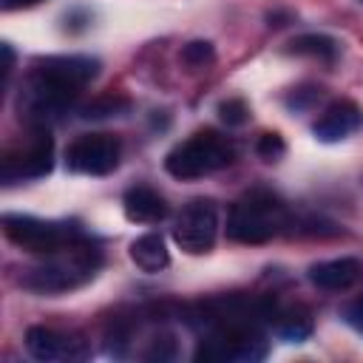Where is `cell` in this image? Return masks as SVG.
Listing matches in <instances>:
<instances>
[{
	"label": "cell",
	"mask_w": 363,
	"mask_h": 363,
	"mask_svg": "<svg viewBox=\"0 0 363 363\" xmlns=\"http://www.w3.org/2000/svg\"><path fill=\"white\" fill-rule=\"evenodd\" d=\"M37 68L43 71H51L57 74L60 79L82 88L85 82H91L96 74H99V62L94 57H82V54H60V57H45V60H37L34 62Z\"/></svg>",
	"instance_id": "13"
},
{
	"label": "cell",
	"mask_w": 363,
	"mask_h": 363,
	"mask_svg": "<svg viewBox=\"0 0 363 363\" xmlns=\"http://www.w3.org/2000/svg\"><path fill=\"white\" fill-rule=\"evenodd\" d=\"M360 128H363V111H360V105L352 102V99H337V102H332L318 116V122L312 125V133L320 142H340V139L357 133Z\"/></svg>",
	"instance_id": "9"
},
{
	"label": "cell",
	"mask_w": 363,
	"mask_h": 363,
	"mask_svg": "<svg viewBox=\"0 0 363 363\" xmlns=\"http://www.w3.org/2000/svg\"><path fill=\"white\" fill-rule=\"evenodd\" d=\"M218 113H221V119L227 122V125H233V128H238V125H244L247 122V116H250V108H247V102L244 99H227V102H221L218 105Z\"/></svg>",
	"instance_id": "19"
},
{
	"label": "cell",
	"mask_w": 363,
	"mask_h": 363,
	"mask_svg": "<svg viewBox=\"0 0 363 363\" xmlns=\"http://www.w3.org/2000/svg\"><path fill=\"white\" fill-rule=\"evenodd\" d=\"M122 210L130 221L136 224H156L167 216V201L147 184H136L125 193L122 199Z\"/></svg>",
	"instance_id": "12"
},
{
	"label": "cell",
	"mask_w": 363,
	"mask_h": 363,
	"mask_svg": "<svg viewBox=\"0 0 363 363\" xmlns=\"http://www.w3.org/2000/svg\"><path fill=\"white\" fill-rule=\"evenodd\" d=\"M343 318H346V323H349L357 335H363V298L346 303V306H343Z\"/></svg>",
	"instance_id": "21"
},
{
	"label": "cell",
	"mask_w": 363,
	"mask_h": 363,
	"mask_svg": "<svg viewBox=\"0 0 363 363\" xmlns=\"http://www.w3.org/2000/svg\"><path fill=\"white\" fill-rule=\"evenodd\" d=\"M357 3H360V6H363V0H357Z\"/></svg>",
	"instance_id": "24"
},
{
	"label": "cell",
	"mask_w": 363,
	"mask_h": 363,
	"mask_svg": "<svg viewBox=\"0 0 363 363\" xmlns=\"http://www.w3.org/2000/svg\"><path fill=\"white\" fill-rule=\"evenodd\" d=\"M213 57L216 54H213V45L207 40H193L182 48V62L190 65V68H204V65L213 62Z\"/></svg>",
	"instance_id": "18"
},
{
	"label": "cell",
	"mask_w": 363,
	"mask_h": 363,
	"mask_svg": "<svg viewBox=\"0 0 363 363\" xmlns=\"http://www.w3.org/2000/svg\"><path fill=\"white\" fill-rule=\"evenodd\" d=\"M99 250L91 247L88 241L77 238L71 244H65L62 250L45 255V261L23 269L20 284L31 292H43V295H57V292H68L82 286L85 281H91L99 269Z\"/></svg>",
	"instance_id": "1"
},
{
	"label": "cell",
	"mask_w": 363,
	"mask_h": 363,
	"mask_svg": "<svg viewBox=\"0 0 363 363\" xmlns=\"http://www.w3.org/2000/svg\"><path fill=\"white\" fill-rule=\"evenodd\" d=\"M26 349L31 357L48 363V360H71V357H82L85 349L79 346V340H71L68 335L48 329V326H28L26 332Z\"/></svg>",
	"instance_id": "10"
},
{
	"label": "cell",
	"mask_w": 363,
	"mask_h": 363,
	"mask_svg": "<svg viewBox=\"0 0 363 363\" xmlns=\"http://www.w3.org/2000/svg\"><path fill=\"white\" fill-rule=\"evenodd\" d=\"M51 164H54V142L45 128H34V133L26 145L6 150V156L0 162V179L6 184L40 179L51 170Z\"/></svg>",
	"instance_id": "7"
},
{
	"label": "cell",
	"mask_w": 363,
	"mask_h": 363,
	"mask_svg": "<svg viewBox=\"0 0 363 363\" xmlns=\"http://www.w3.org/2000/svg\"><path fill=\"white\" fill-rule=\"evenodd\" d=\"M320 96V88H298L292 96H289V105L292 108H306L309 102H315Z\"/></svg>",
	"instance_id": "22"
},
{
	"label": "cell",
	"mask_w": 363,
	"mask_h": 363,
	"mask_svg": "<svg viewBox=\"0 0 363 363\" xmlns=\"http://www.w3.org/2000/svg\"><path fill=\"white\" fill-rule=\"evenodd\" d=\"M289 51L292 54H301V57H315L320 62H335L337 57V43L326 34H301L289 43Z\"/></svg>",
	"instance_id": "15"
},
{
	"label": "cell",
	"mask_w": 363,
	"mask_h": 363,
	"mask_svg": "<svg viewBox=\"0 0 363 363\" xmlns=\"http://www.w3.org/2000/svg\"><path fill=\"white\" fill-rule=\"evenodd\" d=\"M3 233L9 235V241L37 255H51L79 238V233L65 221H45V218L14 216V213L3 216Z\"/></svg>",
	"instance_id": "5"
},
{
	"label": "cell",
	"mask_w": 363,
	"mask_h": 363,
	"mask_svg": "<svg viewBox=\"0 0 363 363\" xmlns=\"http://www.w3.org/2000/svg\"><path fill=\"white\" fill-rule=\"evenodd\" d=\"M255 150H258V156L261 159H267V162H275V159H281L284 156V139L278 136V133H264L261 139H258V145H255Z\"/></svg>",
	"instance_id": "20"
},
{
	"label": "cell",
	"mask_w": 363,
	"mask_h": 363,
	"mask_svg": "<svg viewBox=\"0 0 363 363\" xmlns=\"http://www.w3.org/2000/svg\"><path fill=\"white\" fill-rule=\"evenodd\" d=\"M360 275H363V264L357 258H332V261H318L309 267V281L326 292H343L354 286Z\"/></svg>",
	"instance_id": "11"
},
{
	"label": "cell",
	"mask_w": 363,
	"mask_h": 363,
	"mask_svg": "<svg viewBox=\"0 0 363 363\" xmlns=\"http://www.w3.org/2000/svg\"><path fill=\"white\" fill-rule=\"evenodd\" d=\"M37 3H43V0H0V6H3L6 11H17V9H31V6H37Z\"/></svg>",
	"instance_id": "23"
},
{
	"label": "cell",
	"mask_w": 363,
	"mask_h": 363,
	"mask_svg": "<svg viewBox=\"0 0 363 363\" xmlns=\"http://www.w3.org/2000/svg\"><path fill=\"white\" fill-rule=\"evenodd\" d=\"M275 332L284 337V340H292V343H301L312 335V320L306 312H284L278 315V323H275Z\"/></svg>",
	"instance_id": "16"
},
{
	"label": "cell",
	"mask_w": 363,
	"mask_h": 363,
	"mask_svg": "<svg viewBox=\"0 0 363 363\" xmlns=\"http://www.w3.org/2000/svg\"><path fill=\"white\" fill-rule=\"evenodd\" d=\"M286 224V207L269 190H250L233 207L227 218V235L241 244H264Z\"/></svg>",
	"instance_id": "2"
},
{
	"label": "cell",
	"mask_w": 363,
	"mask_h": 363,
	"mask_svg": "<svg viewBox=\"0 0 363 363\" xmlns=\"http://www.w3.org/2000/svg\"><path fill=\"white\" fill-rule=\"evenodd\" d=\"M130 261L142 269V272H159L170 264V252L162 235L156 233H145L130 244Z\"/></svg>",
	"instance_id": "14"
},
{
	"label": "cell",
	"mask_w": 363,
	"mask_h": 363,
	"mask_svg": "<svg viewBox=\"0 0 363 363\" xmlns=\"http://www.w3.org/2000/svg\"><path fill=\"white\" fill-rule=\"evenodd\" d=\"M235 159V147L227 136L216 133V130H199L190 139L179 142L167 159H164V170L173 179H201L210 176L221 167H227Z\"/></svg>",
	"instance_id": "4"
},
{
	"label": "cell",
	"mask_w": 363,
	"mask_h": 363,
	"mask_svg": "<svg viewBox=\"0 0 363 363\" xmlns=\"http://www.w3.org/2000/svg\"><path fill=\"white\" fill-rule=\"evenodd\" d=\"M77 94H79L77 85L34 65L31 77L23 82L17 94L20 119H26L34 128H45L48 122H57L62 113H68V108L77 102Z\"/></svg>",
	"instance_id": "3"
},
{
	"label": "cell",
	"mask_w": 363,
	"mask_h": 363,
	"mask_svg": "<svg viewBox=\"0 0 363 363\" xmlns=\"http://www.w3.org/2000/svg\"><path fill=\"white\" fill-rule=\"evenodd\" d=\"M216 238H218V204L213 199L187 201L176 218L173 241L190 255H204L216 247Z\"/></svg>",
	"instance_id": "6"
},
{
	"label": "cell",
	"mask_w": 363,
	"mask_h": 363,
	"mask_svg": "<svg viewBox=\"0 0 363 363\" xmlns=\"http://www.w3.org/2000/svg\"><path fill=\"white\" fill-rule=\"evenodd\" d=\"M119 139L111 133H82L65 150V164L82 176H108L119 164Z\"/></svg>",
	"instance_id": "8"
},
{
	"label": "cell",
	"mask_w": 363,
	"mask_h": 363,
	"mask_svg": "<svg viewBox=\"0 0 363 363\" xmlns=\"http://www.w3.org/2000/svg\"><path fill=\"white\" fill-rule=\"evenodd\" d=\"M119 111H128L125 96H99L82 108V116L85 119H105V116H116Z\"/></svg>",
	"instance_id": "17"
}]
</instances>
